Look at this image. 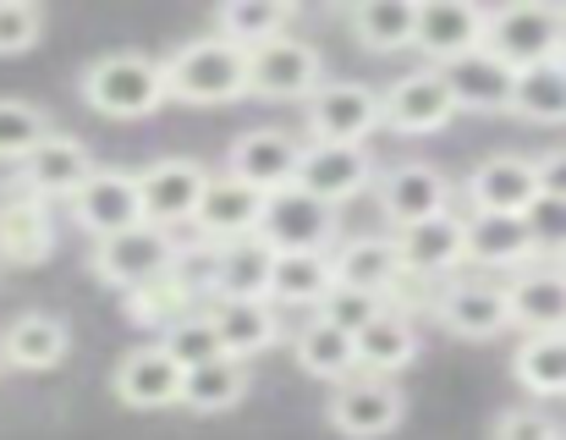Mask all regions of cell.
Here are the masks:
<instances>
[{"label":"cell","instance_id":"45","mask_svg":"<svg viewBox=\"0 0 566 440\" xmlns=\"http://www.w3.org/2000/svg\"><path fill=\"white\" fill-rule=\"evenodd\" d=\"M539 193H551V199H566V144H556V149H545L539 160Z\"/></svg>","mask_w":566,"mask_h":440},{"label":"cell","instance_id":"14","mask_svg":"<svg viewBox=\"0 0 566 440\" xmlns=\"http://www.w3.org/2000/svg\"><path fill=\"white\" fill-rule=\"evenodd\" d=\"M203 188H209V171H203L198 160H188V155H160V160H149V166L138 171L144 220H149V226H166V231L192 226V210H198Z\"/></svg>","mask_w":566,"mask_h":440},{"label":"cell","instance_id":"42","mask_svg":"<svg viewBox=\"0 0 566 440\" xmlns=\"http://www.w3.org/2000/svg\"><path fill=\"white\" fill-rule=\"evenodd\" d=\"M44 33V11L33 0H0V55H28Z\"/></svg>","mask_w":566,"mask_h":440},{"label":"cell","instance_id":"6","mask_svg":"<svg viewBox=\"0 0 566 440\" xmlns=\"http://www.w3.org/2000/svg\"><path fill=\"white\" fill-rule=\"evenodd\" d=\"M462 111H457V94L446 83L440 66H418V72H401L385 94H379V127H390L396 138H429L440 127H451Z\"/></svg>","mask_w":566,"mask_h":440},{"label":"cell","instance_id":"19","mask_svg":"<svg viewBox=\"0 0 566 440\" xmlns=\"http://www.w3.org/2000/svg\"><path fill=\"white\" fill-rule=\"evenodd\" d=\"M270 275H275V248L264 237H242L226 248H209L203 270V297H242V303H270Z\"/></svg>","mask_w":566,"mask_h":440},{"label":"cell","instance_id":"3","mask_svg":"<svg viewBox=\"0 0 566 440\" xmlns=\"http://www.w3.org/2000/svg\"><path fill=\"white\" fill-rule=\"evenodd\" d=\"M177 259H182L177 231L149 226V220H138V226H127V231H116V237H105V242L88 248L94 281H105V286H116V292H133V286H144V281L177 270Z\"/></svg>","mask_w":566,"mask_h":440},{"label":"cell","instance_id":"41","mask_svg":"<svg viewBox=\"0 0 566 440\" xmlns=\"http://www.w3.org/2000/svg\"><path fill=\"white\" fill-rule=\"evenodd\" d=\"M379 308H385V297H375V292L331 286V297L319 303V319L336 325V331H347V336H358V331H369V325L379 319Z\"/></svg>","mask_w":566,"mask_h":440},{"label":"cell","instance_id":"22","mask_svg":"<svg viewBox=\"0 0 566 440\" xmlns=\"http://www.w3.org/2000/svg\"><path fill=\"white\" fill-rule=\"evenodd\" d=\"M506 308L523 336L566 331V270L556 259H534L506 281Z\"/></svg>","mask_w":566,"mask_h":440},{"label":"cell","instance_id":"5","mask_svg":"<svg viewBox=\"0 0 566 440\" xmlns=\"http://www.w3.org/2000/svg\"><path fill=\"white\" fill-rule=\"evenodd\" d=\"M325 83V55L319 44L297 39V33H281L259 50H248V94L253 99H270V105H292V99H314V88Z\"/></svg>","mask_w":566,"mask_h":440},{"label":"cell","instance_id":"46","mask_svg":"<svg viewBox=\"0 0 566 440\" xmlns=\"http://www.w3.org/2000/svg\"><path fill=\"white\" fill-rule=\"evenodd\" d=\"M556 11H562V28H566V6H556Z\"/></svg>","mask_w":566,"mask_h":440},{"label":"cell","instance_id":"37","mask_svg":"<svg viewBox=\"0 0 566 440\" xmlns=\"http://www.w3.org/2000/svg\"><path fill=\"white\" fill-rule=\"evenodd\" d=\"M242 397H248V364L214 358V364L182 375V402L177 408H188V413H231Z\"/></svg>","mask_w":566,"mask_h":440},{"label":"cell","instance_id":"47","mask_svg":"<svg viewBox=\"0 0 566 440\" xmlns=\"http://www.w3.org/2000/svg\"><path fill=\"white\" fill-rule=\"evenodd\" d=\"M556 66H562V72H566V50H562V61H556Z\"/></svg>","mask_w":566,"mask_h":440},{"label":"cell","instance_id":"39","mask_svg":"<svg viewBox=\"0 0 566 440\" xmlns=\"http://www.w3.org/2000/svg\"><path fill=\"white\" fill-rule=\"evenodd\" d=\"M50 138V116L28 99H0V166H22Z\"/></svg>","mask_w":566,"mask_h":440},{"label":"cell","instance_id":"48","mask_svg":"<svg viewBox=\"0 0 566 440\" xmlns=\"http://www.w3.org/2000/svg\"><path fill=\"white\" fill-rule=\"evenodd\" d=\"M556 264H562V270H566V259H556Z\"/></svg>","mask_w":566,"mask_h":440},{"label":"cell","instance_id":"7","mask_svg":"<svg viewBox=\"0 0 566 440\" xmlns=\"http://www.w3.org/2000/svg\"><path fill=\"white\" fill-rule=\"evenodd\" d=\"M308 144H369L379 127V88L358 77H325L303 105Z\"/></svg>","mask_w":566,"mask_h":440},{"label":"cell","instance_id":"30","mask_svg":"<svg viewBox=\"0 0 566 440\" xmlns=\"http://www.w3.org/2000/svg\"><path fill=\"white\" fill-rule=\"evenodd\" d=\"M353 342H358V375L396 380V375H401V369L418 358V319L385 303L375 325H369V331H358Z\"/></svg>","mask_w":566,"mask_h":440},{"label":"cell","instance_id":"29","mask_svg":"<svg viewBox=\"0 0 566 440\" xmlns=\"http://www.w3.org/2000/svg\"><path fill=\"white\" fill-rule=\"evenodd\" d=\"M331 264H336V286L375 292V297H390L396 281L407 275V270H401V253H396V237H379V231L342 242V248L331 253Z\"/></svg>","mask_w":566,"mask_h":440},{"label":"cell","instance_id":"16","mask_svg":"<svg viewBox=\"0 0 566 440\" xmlns=\"http://www.w3.org/2000/svg\"><path fill=\"white\" fill-rule=\"evenodd\" d=\"M484 6L468 0H429L418 6V28H412V50L423 55V66H451L473 50H484Z\"/></svg>","mask_w":566,"mask_h":440},{"label":"cell","instance_id":"49","mask_svg":"<svg viewBox=\"0 0 566 440\" xmlns=\"http://www.w3.org/2000/svg\"><path fill=\"white\" fill-rule=\"evenodd\" d=\"M562 440H566V436H562Z\"/></svg>","mask_w":566,"mask_h":440},{"label":"cell","instance_id":"25","mask_svg":"<svg viewBox=\"0 0 566 440\" xmlns=\"http://www.w3.org/2000/svg\"><path fill=\"white\" fill-rule=\"evenodd\" d=\"M209 325L220 336V353L237 358V364H253L259 353H270L281 342V308L275 303H242V297H214L209 308Z\"/></svg>","mask_w":566,"mask_h":440},{"label":"cell","instance_id":"43","mask_svg":"<svg viewBox=\"0 0 566 440\" xmlns=\"http://www.w3.org/2000/svg\"><path fill=\"white\" fill-rule=\"evenodd\" d=\"M523 220H528V237H534L539 259H566V199L539 193L534 210H528Z\"/></svg>","mask_w":566,"mask_h":440},{"label":"cell","instance_id":"20","mask_svg":"<svg viewBox=\"0 0 566 440\" xmlns=\"http://www.w3.org/2000/svg\"><path fill=\"white\" fill-rule=\"evenodd\" d=\"M111 386H116L122 408H133V413H160V408H177V402H182V364H177L160 342H144V347H133V353L116 364Z\"/></svg>","mask_w":566,"mask_h":440},{"label":"cell","instance_id":"1","mask_svg":"<svg viewBox=\"0 0 566 440\" xmlns=\"http://www.w3.org/2000/svg\"><path fill=\"white\" fill-rule=\"evenodd\" d=\"M166 99L177 105H237L248 99V50H237L231 39L220 33H198V39H182L166 61Z\"/></svg>","mask_w":566,"mask_h":440},{"label":"cell","instance_id":"31","mask_svg":"<svg viewBox=\"0 0 566 440\" xmlns=\"http://www.w3.org/2000/svg\"><path fill=\"white\" fill-rule=\"evenodd\" d=\"M534 259H539V248H534L523 216H468V264L517 275Z\"/></svg>","mask_w":566,"mask_h":440},{"label":"cell","instance_id":"21","mask_svg":"<svg viewBox=\"0 0 566 440\" xmlns=\"http://www.w3.org/2000/svg\"><path fill=\"white\" fill-rule=\"evenodd\" d=\"M259 237L275 248V253H331L336 242V220L319 199L286 188L275 199H264V220H259Z\"/></svg>","mask_w":566,"mask_h":440},{"label":"cell","instance_id":"10","mask_svg":"<svg viewBox=\"0 0 566 440\" xmlns=\"http://www.w3.org/2000/svg\"><path fill=\"white\" fill-rule=\"evenodd\" d=\"M297 160H303V138H292L281 127H248L226 149V177L248 182L264 199H275V193L297 188Z\"/></svg>","mask_w":566,"mask_h":440},{"label":"cell","instance_id":"44","mask_svg":"<svg viewBox=\"0 0 566 440\" xmlns=\"http://www.w3.org/2000/svg\"><path fill=\"white\" fill-rule=\"evenodd\" d=\"M566 430L545 408H506L495 419V440H562Z\"/></svg>","mask_w":566,"mask_h":440},{"label":"cell","instance_id":"32","mask_svg":"<svg viewBox=\"0 0 566 440\" xmlns=\"http://www.w3.org/2000/svg\"><path fill=\"white\" fill-rule=\"evenodd\" d=\"M331 286H336L331 253H275V275H270V303L275 308H314L319 314Z\"/></svg>","mask_w":566,"mask_h":440},{"label":"cell","instance_id":"15","mask_svg":"<svg viewBox=\"0 0 566 440\" xmlns=\"http://www.w3.org/2000/svg\"><path fill=\"white\" fill-rule=\"evenodd\" d=\"M375 188H379V216L390 220L396 231L401 226H418V220H429V216H446L451 199H457L451 177L440 166H429V160H401V166L379 171Z\"/></svg>","mask_w":566,"mask_h":440},{"label":"cell","instance_id":"24","mask_svg":"<svg viewBox=\"0 0 566 440\" xmlns=\"http://www.w3.org/2000/svg\"><path fill=\"white\" fill-rule=\"evenodd\" d=\"M50 253H55V216H50V205L22 193V188H6L0 193V259L33 270Z\"/></svg>","mask_w":566,"mask_h":440},{"label":"cell","instance_id":"27","mask_svg":"<svg viewBox=\"0 0 566 440\" xmlns=\"http://www.w3.org/2000/svg\"><path fill=\"white\" fill-rule=\"evenodd\" d=\"M440 72H446V83H451V94H457V111H484V116H501V111H506V116H512L517 72H512L501 55L473 50V55L440 66Z\"/></svg>","mask_w":566,"mask_h":440},{"label":"cell","instance_id":"18","mask_svg":"<svg viewBox=\"0 0 566 440\" xmlns=\"http://www.w3.org/2000/svg\"><path fill=\"white\" fill-rule=\"evenodd\" d=\"M259 220H264V193H253L248 182L220 171V177H209V188L192 210V231L203 248H226V242L259 237Z\"/></svg>","mask_w":566,"mask_h":440},{"label":"cell","instance_id":"23","mask_svg":"<svg viewBox=\"0 0 566 440\" xmlns=\"http://www.w3.org/2000/svg\"><path fill=\"white\" fill-rule=\"evenodd\" d=\"M88 171H94V155H88V144L83 138H72V133H50L28 160H22V171H17V188L22 193H33V199H72L83 182H88Z\"/></svg>","mask_w":566,"mask_h":440},{"label":"cell","instance_id":"33","mask_svg":"<svg viewBox=\"0 0 566 440\" xmlns=\"http://www.w3.org/2000/svg\"><path fill=\"white\" fill-rule=\"evenodd\" d=\"M292 353H297V369L314 375V380H325V386H342V380L358 375V342L347 331L325 325L319 314L292 336Z\"/></svg>","mask_w":566,"mask_h":440},{"label":"cell","instance_id":"40","mask_svg":"<svg viewBox=\"0 0 566 440\" xmlns=\"http://www.w3.org/2000/svg\"><path fill=\"white\" fill-rule=\"evenodd\" d=\"M160 347L182 364V375L214 364V358H226V353H220V336H214V325H209V314H188V319H177L171 331H160Z\"/></svg>","mask_w":566,"mask_h":440},{"label":"cell","instance_id":"26","mask_svg":"<svg viewBox=\"0 0 566 440\" xmlns=\"http://www.w3.org/2000/svg\"><path fill=\"white\" fill-rule=\"evenodd\" d=\"M66 353H72V331H66L61 314L33 308V314H17V319L0 331V364H6V369L44 375V369L66 364Z\"/></svg>","mask_w":566,"mask_h":440},{"label":"cell","instance_id":"12","mask_svg":"<svg viewBox=\"0 0 566 440\" xmlns=\"http://www.w3.org/2000/svg\"><path fill=\"white\" fill-rule=\"evenodd\" d=\"M66 210L72 220L94 237V242H105V237H116V231H127V226H138L144 220V199H138V171H122V166H94L88 171V182L66 199Z\"/></svg>","mask_w":566,"mask_h":440},{"label":"cell","instance_id":"28","mask_svg":"<svg viewBox=\"0 0 566 440\" xmlns=\"http://www.w3.org/2000/svg\"><path fill=\"white\" fill-rule=\"evenodd\" d=\"M198 303H203V292H198V281L182 270V259H177V270H166V275H155V281H144V286H133V292H122V314H127L138 331H171L177 319L198 314Z\"/></svg>","mask_w":566,"mask_h":440},{"label":"cell","instance_id":"11","mask_svg":"<svg viewBox=\"0 0 566 440\" xmlns=\"http://www.w3.org/2000/svg\"><path fill=\"white\" fill-rule=\"evenodd\" d=\"M462 199H468V216H528L534 199H539V166H534V155L501 149V155L479 160L473 177L462 182Z\"/></svg>","mask_w":566,"mask_h":440},{"label":"cell","instance_id":"34","mask_svg":"<svg viewBox=\"0 0 566 440\" xmlns=\"http://www.w3.org/2000/svg\"><path fill=\"white\" fill-rule=\"evenodd\" d=\"M292 17H297L292 0H226L214 11V33L231 39L237 50H259V44L281 39L292 28Z\"/></svg>","mask_w":566,"mask_h":440},{"label":"cell","instance_id":"38","mask_svg":"<svg viewBox=\"0 0 566 440\" xmlns=\"http://www.w3.org/2000/svg\"><path fill=\"white\" fill-rule=\"evenodd\" d=\"M512 116L539 122V127H566V72L551 66H528L517 72V94H512Z\"/></svg>","mask_w":566,"mask_h":440},{"label":"cell","instance_id":"17","mask_svg":"<svg viewBox=\"0 0 566 440\" xmlns=\"http://www.w3.org/2000/svg\"><path fill=\"white\" fill-rule=\"evenodd\" d=\"M396 253H401V270L418 275V281L457 275L468 264V216L446 210V216H429L418 226H401L396 231Z\"/></svg>","mask_w":566,"mask_h":440},{"label":"cell","instance_id":"4","mask_svg":"<svg viewBox=\"0 0 566 440\" xmlns=\"http://www.w3.org/2000/svg\"><path fill=\"white\" fill-rule=\"evenodd\" d=\"M484 50L501 55L512 72L551 66L566 50V28L556 6H495L484 17Z\"/></svg>","mask_w":566,"mask_h":440},{"label":"cell","instance_id":"36","mask_svg":"<svg viewBox=\"0 0 566 440\" xmlns=\"http://www.w3.org/2000/svg\"><path fill=\"white\" fill-rule=\"evenodd\" d=\"M512 380L528 397H566V331L523 336L512 353Z\"/></svg>","mask_w":566,"mask_h":440},{"label":"cell","instance_id":"13","mask_svg":"<svg viewBox=\"0 0 566 440\" xmlns=\"http://www.w3.org/2000/svg\"><path fill=\"white\" fill-rule=\"evenodd\" d=\"M429 314L457 336V342H495V336H506L512 331V308H506V286H495V281H479V275H462V281H451L434 303H429Z\"/></svg>","mask_w":566,"mask_h":440},{"label":"cell","instance_id":"2","mask_svg":"<svg viewBox=\"0 0 566 440\" xmlns=\"http://www.w3.org/2000/svg\"><path fill=\"white\" fill-rule=\"evenodd\" d=\"M77 94L94 116H111V122H144L166 105V72L155 55H138V50H111L99 61L83 66L77 77Z\"/></svg>","mask_w":566,"mask_h":440},{"label":"cell","instance_id":"8","mask_svg":"<svg viewBox=\"0 0 566 440\" xmlns=\"http://www.w3.org/2000/svg\"><path fill=\"white\" fill-rule=\"evenodd\" d=\"M379 182V166L369 144H308L303 138V160H297V193L319 199L325 210L353 205L358 193H369Z\"/></svg>","mask_w":566,"mask_h":440},{"label":"cell","instance_id":"9","mask_svg":"<svg viewBox=\"0 0 566 440\" xmlns=\"http://www.w3.org/2000/svg\"><path fill=\"white\" fill-rule=\"evenodd\" d=\"M407 419V397L396 380H375V375H353L342 386H331L325 397V425L347 440H379Z\"/></svg>","mask_w":566,"mask_h":440},{"label":"cell","instance_id":"35","mask_svg":"<svg viewBox=\"0 0 566 440\" xmlns=\"http://www.w3.org/2000/svg\"><path fill=\"white\" fill-rule=\"evenodd\" d=\"M347 28L364 50L375 55H396L412 50V28H418V6L412 0H364L347 11Z\"/></svg>","mask_w":566,"mask_h":440}]
</instances>
